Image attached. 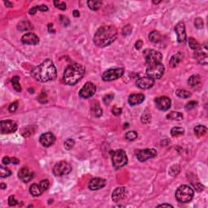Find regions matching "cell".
I'll return each instance as SVG.
<instances>
[{"mask_svg": "<svg viewBox=\"0 0 208 208\" xmlns=\"http://www.w3.org/2000/svg\"><path fill=\"white\" fill-rule=\"evenodd\" d=\"M31 75L38 82H47L55 79L57 77V71L52 60L47 59L40 65L33 68L31 71Z\"/></svg>", "mask_w": 208, "mask_h": 208, "instance_id": "6da1fadb", "label": "cell"}, {"mask_svg": "<svg viewBox=\"0 0 208 208\" xmlns=\"http://www.w3.org/2000/svg\"><path fill=\"white\" fill-rule=\"evenodd\" d=\"M117 38V29L115 26L107 25L99 28L94 37L95 44L99 47H105L112 44Z\"/></svg>", "mask_w": 208, "mask_h": 208, "instance_id": "7a4b0ae2", "label": "cell"}, {"mask_svg": "<svg viewBox=\"0 0 208 208\" xmlns=\"http://www.w3.org/2000/svg\"><path fill=\"white\" fill-rule=\"evenodd\" d=\"M86 72V69L81 64H73L67 67L64 73V81L67 85L74 86L81 81Z\"/></svg>", "mask_w": 208, "mask_h": 208, "instance_id": "3957f363", "label": "cell"}, {"mask_svg": "<svg viewBox=\"0 0 208 208\" xmlns=\"http://www.w3.org/2000/svg\"><path fill=\"white\" fill-rule=\"evenodd\" d=\"M193 194H194L193 189L190 186L183 184L176 189V198L178 202L185 203V202H190L191 200L193 199Z\"/></svg>", "mask_w": 208, "mask_h": 208, "instance_id": "277c9868", "label": "cell"}, {"mask_svg": "<svg viewBox=\"0 0 208 208\" xmlns=\"http://www.w3.org/2000/svg\"><path fill=\"white\" fill-rule=\"evenodd\" d=\"M112 160L113 167L116 169H120L125 167L128 163V157L124 150H117L112 152Z\"/></svg>", "mask_w": 208, "mask_h": 208, "instance_id": "5b68a950", "label": "cell"}, {"mask_svg": "<svg viewBox=\"0 0 208 208\" xmlns=\"http://www.w3.org/2000/svg\"><path fill=\"white\" fill-rule=\"evenodd\" d=\"M143 55L146 59V63L147 67L153 66V65L157 64L161 62L163 55L158 51L152 49L145 50L143 52Z\"/></svg>", "mask_w": 208, "mask_h": 208, "instance_id": "8992f818", "label": "cell"}, {"mask_svg": "<svg viewBox=\"0 0 208 208\" xmlns=\"http://www.w3.org/2000/svg\"><path fill=\"white\" fill-rule=\"evenodd\" d=\"M164 71H165L164 65L161 63H159V64L153 65V66L147 67L146 74L149 77L152 78L153 80L159 79L164 74Z\"/></svg>", "mask_w": 208, "mask_h": 208, "instance_id": "52a82bcc", "label": "cell"}, {"mask_svg": "<svg viewBox=\"0 0 208 208\" xmlns=\"http://www.w3.org/2000/svg\"><path fill=\"white\" fill-rule=\"evenodd\" d=\"M72 171V166L66 161H60L55 165L53 173L55 176H62L68 175Z\"/></svg>", "mask_w": 208, "mask_h": 208, "instance_id": "ba28073f", "label": "cell"}, {"mask_svg": "<svg viewBox=\"0 0 208 208\" xmlns=\"http://www.w3.org/2000/svg\"><path fill=\"white\" fill-rule=\"evenodd\" d=\"M124 73H125V70H124V69H121V68L111 69L104 72L102 78L105 82H111V81H114V80L120 78L124 75Z\"/></svg>", "mask_w": 208, "mask_h": 208, "instance_id": "9c48e42d", "label": "cell"}, {"mask_svg": "<svg viewBox=\"0 0 208 208\" xmlns=\"http://www.w3.org/2000/svg\"><path fill=\"white\" fill-rule=\"evenodd\" d=\"M49 180H43L39 184H33L29 188V192L33 196L38 197L42 194L49 188Z\"/></svg>", "mask_w": 208, "mask_h": 208, "instance_id": "30bf717a", "label": "cell"}, {"mask_svg": "<svg viewBox=\"0 0 208 208\" xmlns=\"http://www.w3.org/2000/svg\"><path fill=\"white\" fill-rule=\"evenodd\" d=\"M137 159L140 162H145L150 159H153L157 155V151L155 149H143V150H138L136 152Z\"/></svg>", "mask_w": 208, "mask_h": 208, "instance_id": "8fae6325", "label": "cell"}, {"mask_svg": "<svg viewBox=\"0 0 208 208\" xmlns=\"http://www.w3.org/2000/svg\"><path fill=\"white\" fill-rule=\"evenodd\" d=\"M95 92H96V86L95 84L92 82H87L80 90L79 96L82 99H89L95 95Z\"/></svg>", "mask_w": 208, "mask_h": 208, "instance_id": "7c38bea8", "label": "cell"}, {"mask_svg": "<svg viewBox=\"0 0 208 208\" xmlns=\"http://www.w3.org/2000/svg\"><path fill=\"white\" fill-rule=\"evenodd\" d=\"M0 126H1V133L5 134L14 133L17 129V124L11 120H1Z\"/></svg>", "mask_w": 208, "mask_h": 208, "instance_id": "4fadbf2b", "label": "cell"}, {"mask_svg": "<svg viewBox=\"0 0 208 208\" xmlns=\"http://www.w3.org/2000/svg\"><path fill=\"white\" fill-rule=\"evenodd\" d=\"M194 58L200 64H207L208 56H207V48L206 46H201L199 49L195 51L194 53Z\"/></svg>", "mask_w": 208, "mask_h": 208, "instance_id": "5bb4252c", "label": "cell"}, {"mask_svg": "<svg viewBox=\"0 0 208 208\" xmlns=\"http://www.w3.org/2000/svg\"><path fill=\"white\" fill-rule=\"evenodd\" d=\"M155 103L156 107L161 111H167L171 107L172 101L168 97L161 96L158 97L155 99Z\"/></svg>", "mask_w": 208, "mask_h": 208, "instance_id": "9a60e30c", "label": "cell"}, {"mask_svg": "<svg viewBox=\"0 0 208 208\" xmlns=\"http://www.w3.org/2000/svg\"><path fill=\"white\" fill-rule=\"evenodd\" d=\"M176 36H177V41L179 43H184L186 42V33H185V26L184 23L182 21L177 23L175 27Z\"/></svg>", "mask_w": 208, "mask_h": 208, "instance_id": "2e32d148", "label": "cell"}, {"mask_svg": "<svg viewBox=\"0 0 208 208\" xmlns=\"http://www.w3.org/2000/svg\"><path fill=\"white\" fill-rule=\"evenodd\" d=\"M55 142V137L52 133H45L42 134L40 137V143L44 147H49L52 146Z\"/></svg>", "mask_w": 208, "mask_h": 208, "instance_id": "e0dca14e", "label": "cell"}, {"mask_svg": "<svg viewBox=\"0 0 208 208\" xmlns=\"http://www.w3.org/2000/svg\"><path fill=\"white\" fill-rule=\"evenodd\" d=\"M33 175L34 173L31 170L29 169L28 167H22L18 172V176H19L20 180L24 183L29 182L30 180L33 178V176H34Z\"/></svg>", "mask_w": 208, "mask_h": 208, "instance_id": "ac0fdd59", "label": "cell"}, {"mask_svg": "<svg viewBox=\"0 0 208 208\" xmlns=\"http://www.w3.org/2000/svg\"><path fill=\"white\" fill-rule=\"evenodd\" d=\"M137 86L142 90H147V89L151 88L154 84H155V80L152 78L146 77H140L137 81Z\"/></svg>", "mask_w": 208, "mask_h": 208, "instance_id": "d6986e66", "label": "cell"}, {"mask_svg": "<svg viewBox=\"0 0 208 208\" xmlns=\"http://www.w3.org/2000/svg\"><path fill=\"white\" fill-rule=\"evenodd\" d=\"M21 41L26 45H37L39 43L38 37L33 33H28L22 36Z\"/></svg>", "mask_w": 208, "mask_h": 208, "instance_id": "ffe728a7", "label": "cell"}, {"mask_svg": "<svg viewBox=\"0 0 208 208\" xmlns=\"http://www.w3.org/2000/svg\"><path fill=\"white\" fill-rule=\"evenodd\" d=\"M106 185V180L103 178H99V177H96V178H93L92 180H90L89 182V189L90 190H98Z\"/></svg>", "mask_w": 208, "mask_h": 208, "instance_id": "44dd1931", "label": "cell"}, {"mask_svg": "<svg viewBox=\"0 0 208 208\" xmlns=\"http://www.w3.org/2000/svg\"><path fill=\"white\" fill-rule=\"evenodd\" d=\"M126 196V189L125 187H118L112 193V200L115 202H120L123 200Z\"/></svg>", "mask_w": 208, "mask_h": 208, "instance_id": "7402d4cb", "label": "cell"}, {"mask_svg": "<svg viewBox=\"0 0 208 208\" xmlns=\"http://www.w3.org/2000/svg\"><path fill=\"white\" fill-rule=\"evenodd\" d=\"M145 100V96L142 94H133L129 97V103L131 106L138 105Z\"/></svg>", "mask_w": 208, "mask_h": 208, "instance_id": "603a6c76", "label": "cell"}, {"mask_svg": "<svg viewBox=\"0 0 208 208\" xmlns=\"http://www.w3.org/2000/svg\"><path fill=\"white\" fill-rule=\"evenodd\" d=\"M90 113L94 117H100L103 114V110L102 107H100L99 103L98 102H94L92 106L90 107Z\"/></svg>", "mask_w": 208, "mask_h": 208, "instance_id": "cb8c5ba5", "label": "cell"}, {"mask_svg": "<svg viewBox=\"0 0 208 208\" xmlns=\"http://www.w3.org/2000/svg\"><path fill=\"white\" fill-rule=\"evenodd\" d=\"M182 59H183V55L180 53V52H178V53L176 54V55H172V58L170 59L169 61V64L170 65H171V67L175 68V67L177 66V65L180 63V61L182 60Z\"/></svg>", "mask_w": 208, "mask_h": 208, "instance_id": "d4e9b609", "label": "cell"}, {"mask_svg": "<svg viewBox=\"0 0 208 208\" xmlns=\"http://www.w3.org/2000/svg\"><path fill=\"white\" fill-rule=\"evenodd\" d=\"M201 82H202V80H201L200 76L193 75L191 76L189 78V80H188V84L192 88H195V87L199 86L200 84H201Z\"/></svg>", "mask_w": 208, "mask_h": 208, "instance_id": "484cf974", "label": "cell"}, {"mask_svg": "<svg viewBox=\"0 0 208 208\" xmlns=\"http://www.w3.org/2000/svg\"><path fill=\"white\" fill-rule=\"evenodd\" d=\"M207 133V128L203 125H197L194 128V133L195 135L198 137H203Z\"/></svg>", "mask_w": 208, "mask_h": 208, "instance_id": "4316f807", "label": "cell"}, {"mask_svg": "<svg viewBox=\"0 0 208 208\" xmlns=\"http://www.w3.org/2000/svg\"><path fill=\"white\" fill-rule=\"evenodd\" d=\"M33 28V27L31 24V23L29 21H26V20L20 21L17 24V29L20 30V31H27V30L32 29Z\"/></svg>", "mask_w": 208, "mask_h": 208, "instance_id": "83f0119b", "label": "cell"}, {"mask_svg": "<svg viewBox=\"0 0 208 208\" xmlns=\"http://www.w3.org/2000/svg\"><path fill=\"white\" fill-rule=\"evenodd\" d=\"M87 5L90 7V9H91L93 11H97L103 5V2L98 1V0H89L87 2Z\"/></svg>", "mask_w": 208, "mask_h": 208, "instance_id": "f1b7e54d", "label": "cell"}, {"mask_svg": "<svg viewBox=\"0 0 208 208\" xmlns=\"http://www.w3.org/2000/svg\"><path fill=\"white\" fill-rule=\"evenodd\" d=\"M167 120H181L183 119L182 113L177 112H172L167 115Z\"/></svg>", "mask_w": 208, "mask_h": 208, "instance_id": "f546056e", "label": "cell"}, {"mask_svg": "<svg viewBox=\"0 0 208 208\" xmlns=\"http://www.w3.org/2000/svg\"><path fill=\"white\" fill-rule=\"evenodd\" d=\"M149 39L154 43H158L161 41V34L158 31H153L149 34Z\"/></svg>", "mask_w": 208, "mask_h": 208, "instance_id": "4dcf8cb0", "label": "cell"}, {"mask_svg": "<svg viewBox=\"0 0 208 208\" xmlns=\"http://www.w3.org/2000/svg\"><path fill=\"white\" fill-rule=\"evenodd\" d=\"M11 82L12 84V86L14 90L17 92H20L21 91V86H20V77L15 76V77H13L11 80Z\"/></svg>", "mask_w": 208, "mask_h": 208, "instance_id": "1f68e13d", "label": "cell"}, {"mask_svg": "<svg viewBox=\"0 0 208 208\" xmlns=\"http://www.w3.org/2000/svg\"><path fill=\"white\" fill-rule=\"evenodd\" d=\"M35 130H33V126L25 127L21 130V135L24 137H29L30 136L33 134Z\"/></svg>", "mask_w": 208, "mask_h": 208, "instance_id": "d6a6232c", "label": "cell"}, {"mask_svg": "<svg viewBox=\"0 0 208 208\" xmlns=\"http://www.w3.org/2000/svg\"><path fill=\"white\" fill-rule=\"evenodd\" d=\"M176 95L180 99H188L191 97L192 94L185 90H177L176 91Z\"/></svg>", "mask_w": 208, "mask_h": 208, "instance_id": "836d02e7", "label": "cell"}, {"mask_svg": "<svg viewBox=\"0 0 208 208\" xmlns=\"http://www.w3.org/2000/svg\"><path fill=\"white\" fill-rule=\"evenodd\" d=\"M184 133V130L183 128L180 127H174L171 130V135L172 137H178V136L183 135Z\"/></svg>", "mask_w": 208, "mask_h": 208, "instance_id": "e575fe53", "label": "cell"}, {"mask_svg": "<svg viewBox=\"0 0 208 208\" xmlns=\"http://www.w3.org/2000/svg\"><path fill=\"white\" fill-rule=\"evenodd\" d=\"M141 121H142L143 124L146 125V124H149V123L151 121V115L149 112H147L146 110V112H144L142 115V117H141Z\"/></svg>", "mask_w": 208, "mask_h": 208, "instance_id": "d590c367", "label": "cell"}, {"mask_svg": "<svg viewBox=\"0 0 208 208\" xmlns=\"http://www.w3.org/2000/svg\"><path fill=\"white\" fill-rule=\"evenodd\" d=\"M189 45L191 49L194 50V51H197L201 46L199 43H198V42L196 39L193 38H189Z\"/></svg>", "mask_w": 208, "mask_h": 208, "instance_id": "8d00e7d4", "label": "cell"}, {"mask_svg": "<svg viewBox=\"0 0 208 208\" xmlns=\"http://www.w3.org/2000/svg\"><path fill=\"white\" fill-rule=\"evenodd\" d=\"M11 172L10 171V169H8L7 167H2L1 166L0 167V176L2 178H6V177H8L9 176H11Z\"/></svg>", "mask_w": 208, "mask_h": 208, "instance_id": "74e56055", "label": "cell"}, {"mask_svg": "<svg viewBox=\"0 0 208 208\" xmlns=\"http://www.w3.org/2000/svg\"><path fill=\"white\" fill-rule=\"evenodd\" d=\"M125 138L129 141H134L137 138V133L136 131H129L125 133Z\"/></svg>", "mask_w": 208, "mask_h": 208, "instance_id": "f35d334b", "label": "cell"}, {"mask_svg": "<svg viewBox=\"0 0 208 208\" xmlns=\"http://www.w3.org/2000/svg\"><path fill=\"white\" fill-rule=\"evenodd\" d=\"M74 145H75V141L70 138V139H68L65 141L64 144V148L66 149L67 150H69L73 148V146H74Z\"/></svg>", "mask_w": 208, "mask_h": 208, "instance_id": "ab89813d", "label": "cell"}, {"mask_svg": "<svg viewBox=\"0 0 208 208\" xmlns=\"http://www.w3.org/2000/svg\"><path fill=\"white\" fill-rule=\"evenodd\" d=\"M180 172V167L178 165L172 166L169 170V174L172 176H176Z\"/></svg>", "mask_w": 208, "mask_h": 208, "instance_id": "60d3db41", "label": "cell"}, {"mask_svg": "<svg viewBox=\"0 0 208 208\" xmlns=\"http://www.w3.org/2000/svg\"><path fill=\"white\" fill-rule=\"evenodd\" d=\"M113 99H114L113 94H108V95H106L105 96L103 97V102H104V103H105L106 105L108 106L110 103H112Z\"/></svg>", "mask_w": 208, "mask_h": 208, "instance_id": "b9f144b4", "label": "cell"}, {"mask_svg": "<svg viewBox=\"0 0 208 208\" xmlns=\"http://www.w3.org/2000/svg\"><path fill=\"white\" fill-rule=\"evenodd\" d=\"M54 4L55 6L57 7V8L62 10V11H64L66 9V3L64 2H60V1H54Z\"/></svg>", "mask_w": 208, "mask_h": 208, "instance_id": "7bdbcfd3", "label": "cell"}, {"mask_svg": "<svg viewBox=\"0 0 208 208\" xmlns=\"http://www.w3.org/2000/svg\"><path fill=\"white\" fill-rule=\"evenodd\" d=\"M203 20L201 18H196L194 20V26L197 29H202L203 28Z\"/></svg>", "mask_w": 208, "mask_h": 208, "instance_id": "ee69618b", "label": "cell"}, {"mask_svg": "<svg viewBox=\"0 0 208 208\" xmlns=\"http://www.w3.org/2000/svg\"><path fill=\"white\" fill-rule=\"evenodd\" d=\"M197 103L195 101H190L189 103H187L186 105H185V109L188 110V111H190V110L193 109L194 107L197 106Z\"/></svg>", "mask_w": 208, "mask_h": 208, "instance_id": "f6af8a7d", "label": "cell"}, {"mask_svg": "<svg viewBox=\"0 0 208 208\" xmlns=\"http://www.w3.org/2000/svg\"><path fill=\"white\" fill-rule=\"evenodd\" d=\"M18 106H19V103H18V102H14V103H12L11 104V105L9 106V112H15L16 110H17L18 108Z\"/></svg>", "mask_w": 208, "mask_h": 208, "instance_id": "bcb514c9", "label": "cell"}, {"mask_svg": "<svg viewBox=\"0 0 208 208\" xmlns=\"http://www.w3.org/2000/svg\"><path fill=\"white\" fill-rule=\"evenodd\" d=\"M18 204V201L15 198V197L13 195H11L8 197V205L11 206H15Z\"/></svg>", "mask_w": 208, "mask_h": 208, "instance_id": "7dc6e473", "label": "cell"}, {"mask_svg": "<svg viewBox=\"0 0 208 208\" xmlns=\"http://www.w3.org/2000/svg\"><path fill=\"white\" fill-rule=\"evenodd\" d=\"M60 21H61V23L63 24V25L65 26V27L69 25V23H70L69 18L66 17V16H64V15H60Z\"/></svg>", "mask_w": 208, "mask_h": 208, "instance_id": "c3c4849f", "label": "cell"}, {"mask_svg": "<svg viewBox=\"0 0 208 208\" xmlns=\"http://www.w3.org/2000/svg\"><path fill=\"white\" fill-rule=\"evenodd\" d=\"M132 32V27L131 25H126L123 29V34L125 35H129Z\"/></svg>", "mask_w": 208, "mask_h": 208, "instance_id": "681fc988", "label": "cell"}, {"mask_svg": "<svg viewBox=\"0 0 208 208\" xmlns=\"http://www.w3.org/2000/svg\"><path fill=\"white\" fill-rule=\"evenodd\" d=\"M112 113H113V115H115V116H120V114L122 113V110H121V108H120V107H113L112 110Z\"/></svg>", "mask_w": 208, "mask_h": 208, "instance_id": "f907efd6", "label": "cell"}, {"mask_svg": "<svg viewBox=\"0 0 208 208\" xmlns=\"http://www.w3.org/2000/svg\"><path fill=\"white\" fill-rule=\"evenodd\" d=\"M36 8L38 11H48V7L46 5H41V6H36Z\"/></svg>", "mask_w": 208, "mask_h": 208, "instance_id": "816d5d0a", "label": "cell"}, {"mask_svg": "<svg viewBox=\"0 0 208 208\" xmlns=\"http://www.w3.org/2000/svg\"><path fill=\"white\" fill-rule=\"evenodd\" d=\"M142 46H143V42H142V40H138V41H137V42H136L135 47L137 50H140L142 48Z\"/></svg>", "mask_w": 208, "mask_h": 208, "instance_id": "f5cc1de1", "label": "cell"}, {"mask_svg": "<svg viewBox=\"0 0 208 208\" xmlns=\"http://www.w3.org/2000/svg\"><path fill=\"white\" fill-rule=\"evenodd\" d=\"M2 163H3V164H5V165H7V164H9V163H11V158H9V157L7 156H5L3 159H2Z\"/></svg>", "mask_w": 208, "mask_h": 208, "instance_id": "db71d44e", "label": "cell"}, {"mask_svg": "<svg viewBox=\"0 0 208 208\" xmlns=\"http://www.w3.org/2000/svg\"><path fill=\"white\" fill-rule=\"evenodd\" d=\"M48 31H49V33H55V30L54 29L53 24H48Z\"/></svg>", "mask_w": 208, "mask_h": 208, "instance_id": "11a10c76", "label": "cell"}, {"mask_svg": "<svg viewBox=\"0 0 208 208\" xmlns=\"http://www.w3.org/2000/svg\"><path fill=\"white\" fill-rule=\"evenodd\" d=\"M37 11H38V10H37L36 8V6L33 7L32 8L29 10V14L30 15H35V13L37 12Z\"/></svg>", "mask_w": 208, "mask_h": 208, "instance_id": "9f6ffc18", "label": "cell"}, {"mask_svg": "<svg viewBox=\"0 0 208 208\" xmlns=\"http://www.w3.org/2000/svg\"><path fill=\"white\" fill-rule=\"evenodd\" d=\"M11 163H14V164H18L20 163L19 159H15V158H11Z\"/></svg>", "mask_w": 208, "mask_h": 208, "instance_id": "6f0895ef", "label": "cell"}, {"mask_svg": "<svg viewBox=\"0 0 208 208\" xmlns=\"http://www.w3.org/2000/svg\"><path fill=\"white\" fill-rule=\"evenodd\" d=\"M4 4L6 5L7 7H12L13 4L11 3V2H9V1H4Z\"/></svg>", "mask_w": 208, "mask_h": 208, "instance_id": "680465c9", "label": "cell"}, {"mask_svg": "<svg viewBox=\"0 0 208 208\" xmlns=\"http://www.w3.org/2000/svg\"><path fill=\"white\" fill-rule=\"evenodd\" d=\"M73 15H74L75 17H79L80 16L79 11H77V10H74V11H73Z\"/></svg>", "mask_w": 208, "mask_h": 208, "instance_id": "91938a15", "label": "cell"}, {"mask_svg": "<svg viewBox=\"0 0 208 208\" xmlns=\"http://www.w3.org/2000/svg\"><path fill=\"white\" fill-rule=\"evenodd\" d=\"M159 207V206H162V207H163V206H167V207H169V206H171V207H172V205H170V204H167V203H163V204H161V205H159L158 206Z\"/></svg>", "mask_w": 208, "mask_h": 208, "instance_id": "94428289", "label": "cell"}, {"mask_svg": "<svg viewBox=\"0 0 208 208\" xmlns=\"http://www.w3.org/2000/svg\"><path fill=\"white\" fill-rule=\"evenodd\" d=\"M0 188L2 189H4L7 188V184H3V183H1V184H0Z\"/></svg>", "mask_w": 208, "mask_h": 208, "instance_id": "6125c7cd", "label": "cell"}, {"mask_svg": "<svg viewBox=\"0 0 208 208\" xmlns=\"http://www.w3.org/2000/svg\"><path fill=\"white\" fill-rule=\"evenodd\" d=\"M153 2H154V3H159V2H160V1H159V2H155V1H153Z\"/></svg>", "mask_w": 208, "mask_h": 208, "instance_id": "be15d7a7", "label": "cell"}]
</instances>
